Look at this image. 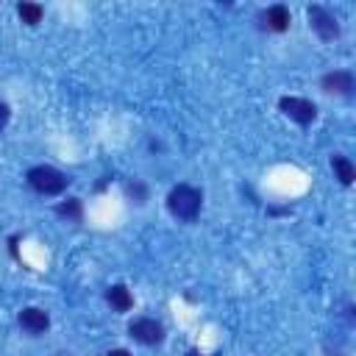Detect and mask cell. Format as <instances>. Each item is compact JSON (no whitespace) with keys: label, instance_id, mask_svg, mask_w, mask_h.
<instances>
[{"label":"cell","instance_id":"cell-13","mask_svg":"<svg viewBox=\"0 0 356 356\" xmlns=\"http://www.w3.org/2000/svg\"><path fill=\"white\" fill-rule=\"evenodd\" d=\"M125 192H128V195L134 197V203H139V206L147 200V186H145L142 181H128V184H125Z\"/></svg>","mask_w":356,"mask_h":356},{"label":"cell","instance_id":"cell-12","mask_svg":"<svg viewBox=\"0 0 356 356\" xmlns=\"http://www.w3.org/2000/svg\"><path fill=\"white\" fill-rule=\"evenodd\" d=\"M56 214H58V217H67V220H81V214H83L81 200H78V197H67V200H61V203L56 206Z\"/></svg>","mask_w":356,"mask_h":356},{"label":"cell","instance_id":"cell-7","mask_svg":"<svg viewBox=\"0 0 356 356\" xmlns=\"http://www.w3.org/2000/svg\"><path fill=\"white\" fill-rule=\"evenodd\" d=\"M17 320H19L22 331H28V334H33V337H39V334H44V331L50 328V317H47V312L39 309V306H28V309H22Z\"/></svg>","mask_w":356,"mask_h":356},{"label":"cell","instance_id":"cell-14","mask_svg":"<svg viewBox=\"0 0 356 356\" xmlns=\"http://www.w3.org/2000/svg\"><path fill=\"white\" fill-rule=\"evenodd\" d=\"M8 117H11V111H8V106H6L3 100H0V131H3L6 125H8Z\"/></svg>","mask_w":356,"mask_h":356},{"label":"cell","instance_id":"cell-8","mask_svg":"<svg viewBox=\"0 0 356 356\" xmlns=\"http://www.w3.org/2000/svg\"><path fill=\"white\" fill-rule=\"evenodd\" d=\"M261 19H264V28L267 31H275V33H284L286 28H289V8L284 6V3H275V6H270L264 14H261Z\"/></svg>","mask_w":356,"mask_h":356},{"label":"cell","instance_id":"cell-2","mask_svg":"<svg viewBox=\"0 0 356 356\" xmlns=\"http://www.w3.org/2000/svg\"><path fill=\"white\" fill-rule=\"evenodd\" d=\"M25 181H28V186H31L33 192H39V195H61V192L67 189V184H70V178H67L61 170L50 167V164L31 167L28 175H25Z\"/></svg>","mask_w":356,"mask_h":356},{"label":"cell","instance_id":"cell-6","mask_svg":"<svg viewBox=\"0 0 356 356\" xmlns=\"http://www.w3.org/2000/svg\"><path fill=\"white\" fill-rule=\"evenodd\" d=\"M128 334L139 342V345H159L164 339V325L153 317H136L128 325Z\"/></svg>","mask_w":356,"mask_h":356},{"label":"cell","instance_id":"cell-1","mask_svg":"<svg viewBox=\"0 0 356 356\" xmlns=\"http://www.w3.org/2000/svg\"><path fill=\"white\" fill-rule=\"evenodd\" d=\"M200 206H203V192L192 184H175L167 195V209L172 217L184 220V222H192L197 220L200 214Z\"/></svg>","mask_w":356,"mask_h":356},{"label":"cell","instance_id":"cell-15","mask_svg":"<svg viewBox=\"0 0 356 356\" xmlns=\"http://www.w3.org/2000/svg\"><path fill=\"white\" fill-rule=\"evenodd\" d=\"M106 356H131V353H128L125 348H114V350H108Z\"/></svg>","mask_w":356,"mask_h":356},{"label":"cell","instance_id":"cell-3","mask_svg":"<svg viewBox=\"0 0 356 356\" xmlns=\"http://www.w3.org/2000/svg\"><path fill=\"white\" fill-rule=\"evenodd\" d=\"M278 108H281L284 117H289V120L298 122V125H312V122L317 120V106H314L312 100H306V97L284 95V97L278 100Z\"/></svg>","mask_w":356,"mask_h":356},{"label":"cell","instance_id":"cell-17","mask_svg":"<svg viewBox=\"0 0 356 356\" xmlns=\"http://www.w3.org/2000/svg\"><path fill=\"white\" fill-rule=\"evenodd\" d=\"M189 356H200V353H197V350H189Z\"/></svg>","mask_w":356,"mask_h":356},{"label":"cell","instance_id":"cell-16","mask_svg":"<svg viewBox=\"0 0 356 356\" xmlns=\"http://www.w3.org/2000/svg\"><path fill=\"white\" fill-rule=\"evenodd\" d=\"M53 356H75V353H67V350H61V353H53Z\"/></svg>","mask_w":356,"mask_h":356},{"label":"cell","instance_id":"cell-9","mask_svg":"<svg viewBox=\"0 0 356 356\" xmlns=\"http://www.w3.org/2000/svg\"><path fill=\"white\" fill-rule=\"evenodd\" d=\"M106 300H108V306H111L114 312H128V309L134 306V295L128 292L125 284H111V286L106 289Z\"/></svg>","mask_w":356,"mask_h":356},{"label":"cell","instance_id":"cell-10","mask_svg":"<svg viewBox=\"0 0 356 356\" xmlns=\"http://www.w3.org/2000/svg\"><path fill=\"white\" fill-rule=\"evenodd\" d=\"M331 170H334V178H339L342 186H350L353 178H356V167H353L350 159L342 156V153H334V156H331Z\"/></svg>","mask_w":356,"mask_h":356},{"label":"cell","instance_id":"cell-4","mask_svg":"<svg viewBox=\"0 0 356 356\" xmlns=\"http://www.w3.org/2000/svg\"><path fill=\"white\" fill-rule=\"evenodd\" d=\"M306 17H309V25H312V31L323 39V42H334L337 36H339V22H337V17L325 8V6H309L306 8Z\"/></svg>","mask_w":356,"mask_h":356},{"label":"cell","instance_id":"cell-5","mask_svg":"<svg viewBox=\"0 0 356 356\" xmlns=\"http://www.w3.org/2000/svg\"><path fill=\"white\" fill-rule=\"evenodd\" d=\"M320 89L325 95H339V97H350L353 89H356V81H353V72L350 70H331L320 78Z\"/></svg>","mask_w":356,"mask_h":356},{"label":"cell","instance_id":"cell-11","mask_svg":"<svg viewBox=\"0 0 356 356\" xmlns=\"http://www.w3.org/2000/svg\"><path fill=\"white\" fill-rule=\"evenodd\" d=\"M17 14L25 25H39L44 17V8L39 3H17Z\"/></svg>","mask_w":356,"mask_h":356}]
</instances>
